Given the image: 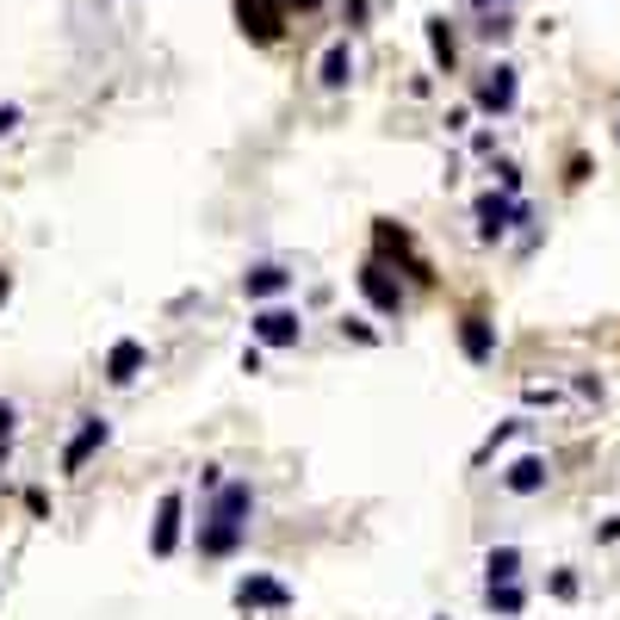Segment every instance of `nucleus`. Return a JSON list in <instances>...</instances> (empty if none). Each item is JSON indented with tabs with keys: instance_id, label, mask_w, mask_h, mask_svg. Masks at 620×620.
Segmentation results:
<instances>
[{
	"instance_id": "2",
	"label": "nucleus",
	"mask_w": 620,
	"mask_h": 620,
	"mask_svg": "<svg viewBox=\"0 0 620 620\" xmlns=\"http://www.w3.org/2000/svg\"><path fill=\"white\" fill-rule=\"evenodd\" d=\"M354 286H360V298H367L385 323H397L404 317V305H409V291H404V279H397V267L391 261H379V254H367L360 267H354Z\"/></svg>"
},
{
	"instance_id": "4",
	"label": "nucleus",
	"mask_w": 620,
	"mask_h": 620,
	"mask_svg": "<svg viewBox=\"0 0 620 620\" xmlns=\"http://www.w3.org/2000/svg\"><path fill=\"white\" fill-rule=\"evenodd\" d=\"M372 242H379V261H391L397 273H409L416 286H434V267H428L422 254H416V242H409V230H404V224L379 217V224H372Z\"/></svg>"
},
{
	"instance_id": "13",
	"label": "nucleus",
	"mask_w": 620,
	"mask_h": 620,
	"mask_svg": "<svg viewBox=\"0 0 620 620\" xmlns=\"http://www.w3.org/2000/svg\"><path fill=\"white\" fill-rule=\"evenodd\" d=\"M286 291H291V273L279 267V261H261V267L242 273V298H249V305H279Z\"/></svg>"
},
{
	"instance_id": "25",
	"label": "nucleus",
	"mask_w": 620,
	"mask_h": 620,
	"mask_svg": "<svg viewBox=\"0 0 620 620\" xmlns=\"http://www.w3.org/2000/svg\"><path fill=\"white\" fill-rule=\"evenodd\" d=\"M522 404L527 409H540V404L552 409V404H559V391H552V385H522Z\"/></svg>"
},
{
	"instance_id": "3",
	"label": "nucleus",
	"mask_w": 620,
	"mask_h": 620,
	"mask_svg": "<svg viewBox=\"0 0 620 620\" xmlns=\"http://www.w3.org/2000/svg\"><path fill=\"white\" fill-rule=\"evenodd\" d=\"M472 217H478V242H503L515 224H534V205L515 199V193H503V187H490V193H478Z\"/></svg>"
},
{
	"instance_id": "18",
	"label": "nucleus",
	"mask_w": 620,
	"mask_h": 620,
	"mask_svg": "<svg viewBox=\"0 0 620 620\" xmlns=\"http://www.w3.org/2000/svg\"><path fill=\"white\" fill-rule=\"evenodd\" d=\"M485 583H522V546H490L485 552Z\"/></svg>"
},
{
	"instance_id": "36",
	"label": "nucleus",
	"mask_w": 620,
	"mask_h": 620,
	"mask_svg": "<svg viewBox=\"0 0 620 620\" xmlns=\"http://www.w3.org/2000/svg\"><path fill=\"white\" fill-rule=\"evenodd\" d=\"M441 620H446V615H441Z\"/></svg>"
},
{
	"instance_id": "33",
	"label": "nucleus",
	"mask_w": 620,
	"mask_h": 620,
	"mask_svg": "<svg viewBox=\"0 0 620 620\" xmlns=\"http://www.w3.org/2000/svg\"><path fill=\"white\" fill-rule=\"evenodd\" d=\"M472 7H478V13H503L509 0H472Z\"/></svg>"
},
{
	"instance_id": "34",
	"label": "nucleus",
	"mask_w": 620,
	"mask_h": 620,
	"mask_svg": "<svg viewBox=\"0 0 620 620\" xmlns=\"http://www.w3.org/2000/svg\"><path fill=\"white\" fill-rule=\"evenodd\" d=\"M7 291H13V279H7V267H0V305H7Z\"/></svg>"
},
{
	"instance_id": "35",
	"label": "nucleus",
	"mask_w": 620,
	"mask_h": 620,
	"mask_svg": "<svg viewBox=\"0 0 620 620\" xmlns=\"http://www.w3.org/2000/svg\"><path fill=\"white\" fill-rule=\"evenodd\" d=\"M615 143H620V124H615Z\"/></svg>"
},
{
	"instance_id": "20",
	"label": "nucleus",
	"mask_w": 620,
	"mask_h": 620,
	"mask_svg": "<svg viewBox=\"0 0 620 620\" xmlns=\"http://www.w3.org/2000/svg\"><path fill=\"white\" fill-rule=\"evenodd\" d=\"M522 428H527V416H515V422H497V428H490V434H485V446H478V465H485L490 453H497V446H509V441H515Z\"/></svg>"
},
{
	"instance_id": "32",
	"label": "nucleus",
	"mask_w": 620,
	"mask_h": 620,
	"mask_svg": "<svg viewBox=\"0 0 620 620\" xmlns=\"http://www.w3.org/2000/svg\"><path fill=\"white\" fill-rule=\"evenodd\" d=\"M291 13H317V7H323V0H286Z\"/></svg>"
},
{
	"instance_id": "31",
	"label": "nucleus",
	"mask_w": 620,
	"mask_h": 620,
	"mask_svg": "<svg viewBox=\"0 0 620 620\" xmlns=\"http://www.w3.org/2000/svg\"><path fill=\"white\" fill-rule=\"evenodd\" d=\"M7 131H20V106H0V136Z\"/></svg>"
},
{
	"instance_id": "5",
	"label": "nucleus",
	"mask_w": 620,
	"mask_h": 620,
	"mask_svg": "<svg viewBox=\"0 0 620 620\" xmlns=\"http://www.w3.org/2000/svg\"><path fill=\"white\" fill-rule=\"evenodd\" d=\"M515 99H522V75H515L509 62H490L485 75H478V87H472V112L509 118V112H515Z\"/></svg>"
},
{
	"instance_id": "8",
	"label": "nucleus",
	"mask_w": 620,
	"mask_h": 620,
	"mask_svg": "<svg viewBox=\"0 0 620 620\" xmlns=\"http://www.w3.org/2000/svg\"><path fill=\"white\" fill-rule=\"evenodd\" d=\"M286 20H291L286 0H236V25H242V38L261 44V50H267V44H279Z\"/></svg>"
},
{
	"instance_id": "24",
	"label": "nucleus",
	"mask_w": 620,
	"mask_h": 620,
	"mask_svg": "<svg viewBox=\"0 0 620 620\" xmlns=\"http://www.w3.org/2000/svg\"><path fill=\"white\" fill-rule=\"evenodd\" d=\"M571 391H577V397H589V404H601V391H608V385H601L596 372H577V379H571Z\"/></svg>"
},
{
	"instance_id": "11",
	"label": "nucleus",
	"mask_w": 620,
	"mask_h": 620,
	"mask_svg": "<svg viewBox=\"0 0 620 620\" xmlns=\"http://www.w3.org/2000/svg\"><path fill=\"white\" fill-rule=\"evenodd\" d=\"M497 348H503V342H497V323L478 317V310H465V317H460V354L472 360V367H490Z\"/></svg>"
},
{
	"instance_id": "7",
	"label": "nucleus",
	"mask_w": 620,
	"mask_h": 620,
	"mask_svg": "<svg viewBox=\"0 0 620 620\" xmlns=\"http://www.w3.org/2000/svg\"><path fill=\"white\" fill-rule=\"evenodd\" d=\"M230 601L242 608V615H286V608H291V589L279 577H267V571H249V577H236Z\"/></svg>"
},
{
	"instance_id": "26",
	"label": "nucleus",
	"mask_w": 620,
	"mask_h": 620,
	"mask_svg": "<svg viewBox=\"0 0 620 620\" xmlns=\"http://www.w3.org/2000/svg\"><path fill=\"white\" fill-rule=\"evenodd\" d=\"M497 187L522 199V168H515V162H497Z\"/></svg>"
},
{
	"instance_id": "19",
	"label": "nucleus",
	"mask_w": 620,
	"mask_h": 620,
	"mask_svg": "<svg viewBox=\"0 0 620 620\" xmlns=\"http://www.w3.org/2000/svg\"><path fill=\"white\" fill-rule=\"evenodd\" d=\"M546 596H552V601H577L583 596V577L571 571V564H559V571L546 577Z\"/></svg>"
},
{
	"instance_id": "15",
	"label": "nucleus",
	"mask_w": 620,
	"mask_h": 620,
	"mask_svg": "<svg viewBox=\"0 0 620 620\" xmlns=\"http://www.w3.org/2000/svg\"><path fill=\"white\" fill-rule=\"evenodd\" d=\"M317 81L330 87V94H342L354 81V50H348V38H335L330 50H323V62H317Z\"/></svg>"
},
{
	"instance_id": "30",
	"label": "nucleus",
	"mask_w": 620,
	"mask_h": 620,
	"mask_svg": "<svg viewBox=\"0 0 620 620\" xmlns=\"http://www.w3.org/2000/svg\"><path fill=\"white\" fill-rule=\"evenodd\" d=\"M472 124V106H446V131H465Z\"/></svg>"
},
{
	"instance_id": "12",
	"label": "nucleus",
	"mask_w": 620,
	"mask_h": 620,
	"mask_svg": "<svg viewBox=\"0 0 620 620\" xmlns=\"http://www.w3.org/2000/svg\"><path fill=\"white\" fill-rule=\"evenodd\" d=\"M546 485H552V460H546V453H522V460L503 472V490H509V497H540Z\"/></svg>"
},
{
	"instance_id": "10",
	"label": "nucleus",
	"mask_w": 620,
	"mask_h": 620,
	"mask_svg": "<svg viewBox=\"0 0 620 620\" xmlns=\"http://www.w3.org/2000/svg\"><path fill=\"white\" fill-rule=\"evenodd\" d=\"M106 441H112V422H106V416H81V428L69 434V446H62V478H81L87 460H94Z\"/></svg>"
},
{
	"instance_id": "28",
	"label": "nucleus",
	"mask_w": 620,
	"mask_h": 620,
	"mask_svg": "<svg viewBox=\"0 0 620 620\" xmlns=\"http://www.w3.org/2000/svg\"><path fill=\"white\" fill-rule=\"evenodd\" d=\"M25 509H32V515H38V522H44V515H50V497H44V490L32 485V490H25Z\"/></svg>"
},
{
	"instance_id": "14",
	"label": "nucleus",
	"mask_w": 620,
	"mask_h": 620,
	"mask_svg": "<svg viewBox=\"0 0 620 620\" xmlns=\"http://www.w3.org/2000/svg\"><path fill=\"white\" fill-rule=\"evenodd\" d=\"M143 367H150V348H143L136 335H124V342H112V354H106V385H131Z\"/></svg>"
},
{
	"instance_id": "9",
	"label": "nucleus",
	"mask_w": 620,
	"mask_h": 620,
	"mask_svg": "<svg viewBox=\"0 0 620 620\" xmlns=\"http://www.w3.org/2000/svg\"><path fill=\"white\" fill-rule=\"evenodd\" d=\"M180 527H187V490H162V509H155V527H150V552L155 559H175L180 552Z\"/></svg>"
},
{
	"instance_id": "1",
	"label": "nucleus",
	"mask_w": 620,
	"mask_h": 620,
	"mask_svg": "<svg viewBox=\"0 0 620 620\" xmlns=\"http://www.w3.org/2000/svg\"><path fill=\"white\" fill-rule=\"evenodd\" d=\"M249 522H254V485L249 478H224L217 490H205V515H199V559L217 564V559H236V546L249 540Z\"/></svg>"
},
{
	"instance_id": "22",
	"label": "nucleus",
	"mask_w": 620,
	"mask_h": 620,
	"mask_svg": "<svg viewBox=\"0 0 620 620\" xmlns=\"http://www.w3.org/2000/svg\"><path fill=\"white\" fill-rule=\"evenodd\" d=\"M472 32H478V38H485V44H503L509 32H515V20H509V13H485V20L472 25Z\"/></svg>"
},
{
	"instance_id": "6",
	"label": "nucleus",
	"mask_w": 620,
	"mask_h": 620,
	"mask_svg": "<svg viewBox=\"0 0 620 620\" xmlns=\"http://www.w3.org/2000/svg\"><path fill=\"white\" fill-rule=\"evenodd\" d=\"M249 330H254V348H298V342H305V310H291V305H254Z\"/></svg>"
},
{
	"instance_id": "27",
	"label": "nucleus",
	"mask_w": 620,
	"mask_h": 620,
	"mask_svg": "<svg viewBox=\"0 0 620 620\" xmlns=\"http://www.w3.org/2000/svg\"><path fill=\"white\" fill-rule=\"evenodd\" d=\"M367 13H372V0H342V20H348V32H360V25H367Z\"/></svg>"
},
{
	"instance_id": "23",
	"label": "nucleus",
	"mask_w": 620,
	"mask_h": 620,
	"mask_svg": "<svg viewBox=\"0 0 620 620\" xmlns=\"http://www.w3.org/2000/svg\"><path fill=\"white\" fill-rule=\"evenodd\" d=\"M13 428H20V409L0 397V465H7V446H13Z\"/></svg>"
},
{
	"instance_id": "21",
	"label": "nucleus",
	"mask_w": 620,
	"mask_h": 620,
	"mask_svg": "<svg viewBox=\"0 0 620 620\" xmlns=\"http://www.w3.org/2000/svg\"><path fill=\"white\" fill-rule=\"evenodd\" d=\"M335 330H342V342H360V348H379V330H372L367 317H342Z\"/></svg>"
},
{
	"instance_id": "29",
	"label": "nucleus",
	"mask_w": 620,
	"mask_h": 620,
	"mask_svg": "<svg viewBox=\"0 0 620 620\" xmlns=\"http://www.w3.org/2000/svg\"><path fill=\"white\" fill-rule=\"evenodd\" d=\"M620 540V515H608V522L596 527V546H615Z\"/></svg>"
},
{
	"instance_id": "17",
	"label": "nucleus",
	"mask_w": 620,
	"mask_h": 620,
	"mask_svg": "<svg viewBox=\"0 0 620 620\" xmlns=\"http://www.w3.org/2000/svg\"><path fill=\"white\" fill-rule=\"evenodd\" d=\"M485 608L503 620L527 615V583H485Z\"/></svg>"
},
{
	"instance_id": "16",
	"label": "nucleus",
	"mask_w": 620,
	"mask_h": 620,
	"mask_svg": "<svg viewBox=\"0 0 620 620\" xmlns=\"http://www.w3.org/2000/svg\"><path fill=\"white\" fill-rule=\"evenodd\" d=\"M428 57H434L441 75H460V38H453V25H446L441 13L428 20Z\"/></svg>"
}]
</instances>
